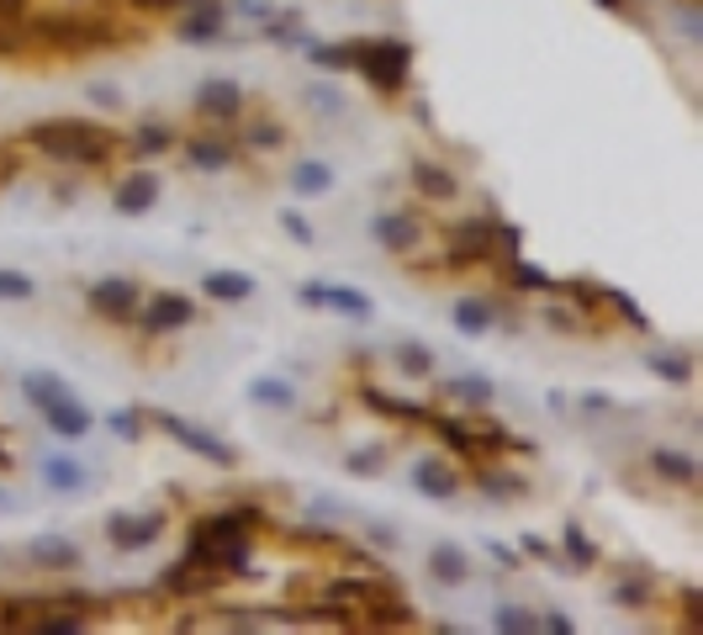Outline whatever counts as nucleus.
Returning <instances> with one entry per match:
<instances>
[{
    "mask_svg": "<svg viewBox=\"0 0 703 635\" xmlns=\"http://www.w3.org/2000/svg\"><path fill=\"white\" fill-rule=\"evenodd\" d=\"M249 524H254V509L196 519L186 562H191L196 572H243V566H249Z\"/></svg>",
    "mask_w": 703,
    "mask_h": 635,
    "instance_id": "obj_1",
    "label": "nucleus"
},
{
    "mask_svg": "<svg viewBox=\"0 0 703 635\" xmlns=\"http://www.w3.org/2000/svg\"><path fill=\"white\" fill-rule=\"evenodd\" d=\"M27 144L38 148V154H49V159H74V165H101L117 138L106 133V127L85 123V117H53V123H32L27 127Z\"/></svg>",
    "mask_w": 703,
    "mask_h": 635,
    "instance_id": "obj_2",
    "label": "nucleus"
},
{
    "mask_svg": "<svg viewBox=\"0 0 703 635\" xmlns=\"http://www.w3.org/2000/svg\"><path fill=\"white\" fill-rule=\"evenodd\" d=\"M355 70L365 74V85H376L381 96H397L408 85L412 70V49L397 43V38H370V43H355Z\"/></svg>",
    "mask_w": 703,
    "mask_h": 635,
    "instance_id": "obj_3",
    "label": "nucleus"
},
{
    "mask_svg": "<svg viewBox=\"0 0 703 635\" xmlns=\"http://www.w3.org/2000/svg\"><path fill=\"white\" fill-rule=\"evenodd\" d=\"M154 418H159V429H165L180 450H191V456L222 466V471H228V466H239V450H233L228 440H218L212 429H201V424H191V418H180V414H154Z\"/></svg>",
    "mask_w": 703,
    "mask_h": 635,
    "instance_id": "obj_4",
    "label": "nucleus"
},
{
    "mask_svg": "<svg viewBox=\"0 0 703 635\" xmlns=\"http://www.w3.org/2000/svg\"><path fill=\"white\" fill-rule=\"evenodd\" d=\"M302 308H328V313H344V318H370L376 313V302L355 287H339V281H307L302 287Z\"/></svg>",
    "mask_w": 703,
    "mask_h": 635,
    "instance_id": "obj_5",
    "label": "nucleus"
},
{
    "mask_svg": "<svg viewBox=\"0 0 703 635\" xmlns=\"http://www.w3.org/2000/svg\"><path fill=\"white\" fill-rule=\"evenodd\" d=\"M85 302H91V313H96V318H112V323H122V318H133V308H138V281H127V275L91 281Z\"/></svg>",
    "mask_w": 703,
    "mask_h": 635,
    "instance_id": "obj_6",
    "label": "nucleus"
},
{
    "mask_svg": "<svg viewBox=\"0 0 703 635\" xmlns=\"http://www.w3.org/2000/svg\"><path fill=\"white\" fill-rule=\"evenodd\" d=\"M196 323V302L180 292H154L144 302V329L148 334H175V329H191Z\"/></svg>",
    "mask_w": 703,
    "mask_h": 635,
    "instance_id": "obj_7",
    "label": "nucleus"
},
{
    "mask_svg": "<svg viewBox=\"0 0 703 635\" xmlns=\"http://www.w3.org/2000/svg\"><path fill=\"white\" fill-rule=\"evenodd\" d=\"M159 530H165V513H112L106 519V535L117 551H144L159 540Z\"/></svg>",
    "mask_w": 703,
    "mask_h": 635,
    "instance_id": "obj_8",
    "label": "nucleus"
},
{
    "mask_svg": "<svg viewBox=\"0 0 703 635\" xmlns=\"http://www.w3.org/2000/svg\"><path fill=\"white\" fill-rule=\"evenodd\" d=\"M117 212L122 218H144V212H154V201H159V175L154 170H138V175H127L117 186Z\"/></svg>",
    "mask_w": 703,
    "mask_h": 635,
    "instance_id": "obj_9",
    "label": "nucleus"
},
{
    "mask_svg": "<svg viewBox=\"0 0 703 635\" xmlns=\"http://www.w3.org/2000/svg\"><path fill=\"white\" fill-rule=\"evenodd\" d=\"M196 112L228 123V117H239L243 112V91L233 85V80H201V85H196Z\"/></svg>",
    "mask_w": 703,
    "mask_h": 635,
    "instance_id": "obj_10",
    "label": "nucleus"
},
{
    "mask_svg": "<svg viewBox=\"0 0 703 635\" xmlns=\"http://www.w3.org/2000/svg\"><path fill=\"white\" fill-rule=\"evenodd\" d=\"M27 562L43 572H70V566H80V545L70 535H38L27 540Z\"/></svg>",
    "mask_w": 703,
    "mask_h": 635,
    "instance_id": "obj_11",
    "label": "nucleus"
},
{
    "mask_svg": "<svg viewBox=\"0 0 703 635\" xmlns=\"http://www.w3.org/2000/svg\"><path fill=\"white\" fill-rule=\"evenodd\" d=\"M43 418H49V429L59 435V440H85V435H91V424H96V418H91V408H85L74 392L64 397V403H53Z\"/></svg>",
    "mask_w": 703,
    "mask_h": 635,
    "instance_id": "obj_12",
    "label": "nucleus"
},
{
    "mask_svg": "<svg viewBox=\"0 0 703 635\" xmlns=\"http://www.w3.org/2000/svg\"><path fill=\"white\" fill-rule=\"evenodd\" d=\"M412 488L423 492V498H450V492L461 488V477L450 471V461H439V456H418L412 461Z\"/></svg>",
    "mask_w": 703,
    "mask_h": 635,
    "instance_id": "obj_13",
    "label": "nucleus"
},
{
    "mask_svg": "<svg viewBox=\"0 0 703 635\" xmlns=\"http://www.w3.org/2000/svg\"><path fill=\"white\" fill-rule=\"evenodd\" d=\"M43 482H49L53 492H64V498H80V492L91 488V471L80 461H70V456H49V461H43Z\"/></svg>",
    "mask_w": 703,
    "mask_h": 635,
    "instance_id": "obj_14",
    "label": "nucleus"
},
{
    "mask_svg": "<svg viewBox=\"0 0 703 635\" xmlns=\"http://www.w3.org/2000/svg\"><path fill=\"white\" fill-rule=\"evenodd\" d=\"M201 292L212 296V302H249L254 296V275H243V270H207L201 275Z\"/></svg>",
    "mask_w": 703,
    "mask_h": 635,
    "instance_id": "obj_15",
    "label": "nucleus"
},
{
    "mask_svg": "<svg viewBox=\"0 0 703 635\" xmlns=\"http://www.w3.org/2000/svg\"><path fill=\"white\" fill-rule=\"evenodd\" d=\"M180 38H186V43H218L222 38V6L218 0H196V11L180 22Z\"/></svg>",
    "mask_w": 703,
    "mask_h": 635,
    "instance_id": "obj_16",
    "label": "nucleus"
},
{
    "mask_svg": "<svg viewBox=\"0 0 703 635\" xmlns=\"http://www.w3.org/2000/svg\"><path fill=\"white\" fill-rule=\"evenodd\" d=\"M429 577H434V583L461 587L465 577H471V566H465V551H461V545H450V540H439L434 551H429Z\"/></svg>",
    "mask_w": 703,
    "mask_h": 635,
    "instance_id": "obj_17",
    "label": "nucleus"
},
{
    "mask_svg": "<svg viewBox=\"0 0 703 635\" xmlns=\"http://www.w3.org/2000/svg\"><path fill=\"white\" fill-rule=\"evenodd\" d=\"M249 403H260V408H270V414H292L296 387L292 382H281V376H254V382H249Z\"/></svg>",
    "mask_w": 703,
    "mask_h": 635,
    "instance_id": "obj_18",
    "label": "nucleus"
},
{
    "mask_svg": "<svg viewBox=\"0 0 703 635\" xmlns=\"http://www.w3.org/2000/svg\"><path fill=\"white\" fill-rule=\"evenodd\" d=\"M22 392H27V403H32L38 414H49L53 403H64V397H70V387H64L53 371H27V376H22Z\"/></svg>",
    "mask_w": 703,
    "mask_h": 635,
    "instance_id": "obj_19",
    "label": "nucleus"
},
{
    "mask_svg": "<svg viewBox=\"0 0 703 635\" xmlns=\"http://www.w3.org/2000/svg\"><path fill=\"white\" fill-rule=\"evenodd\" d=\"M43 38L59 49H91L106 32H101V22H43Z\"/></svg>",
    "mask_w": 703,
    "mask_h": 635,
    "instance_id": "obj_20",
    "label": "nucleus"
},
{
    "mask_svg": "<svg viewBox=\"0 0 703 635\" xmlns=\"http://www.w3.org/2000/svg\"><path fill=\"white\" fill-rule=\"evenodd\" d=\"M408 170H412V186L429 196V201H450V196H455V175L450 170H439V165H429V159H412Z\"/></svg>",
    "mask_w": 703,
    "mask_h": 635,
    "instance_id": "obj_21",
    "label": "nucleus"
},
{
    "mask_svg": "<svg viewBox=\"0 0 703 635\" xmlns=\"http://www.w3.org/2000/svg\"><path fill=\"white\" fill-rule=\"evenodd\" d=\"M376 239L387 249H412L418 244V222H412L408 212H381V218H376Z\"/></svg>",
    "mask_w": 703,
    "mask_h": 635,
    "instance_id": "obj_22",
    "label": "nucleus"
},
{
    "mask_svg": "<svg viewBox=\"0 0 703 635\" xmlns=\"http://www.w3.org/2000/svg\"><path fill=\"white\" fill-rule=\"evenodd\" d=\"M492 318H497V313H492V302H486V296H461V302H455V329L471 334V340L492 329Z\"/></svg>",
    "mask_w": 703,
    "mask_h": 635,
    "instance_id": "obj_23",
    "label": "nucleus"
},
{
    "mask_svg": "<svg viewBox=\"0 0 703 635\" xmlns=\"http://www.w3.org/2000/svg\"><path fill=\"white\" fill-rule=\"evenodd\" d=\"M651 471L655 477H667V482H693L699 477V466H693V456H682V450H651Z\"/></svg>",
    "mask_w": 703,
    "mask_h": 635,
    "instance_id": "obj_24",
    "label": "nucleus"
},
{
    "mask_svg": "<svg viewBox=\"0 0 703 635\" xmlns=\"http://www.w3.org/2000/svg\"><path fill=\"white\" fill-rule=\"evenodd\" d=\"M292 186H296V196H323L328 186H334V170L317 165V159H302V165L292 170Z\"/></svg>",
    "mask_w": 703,
    "mask_h": 635,
    "instance_id": "obj_25",
    "label": "nucleus"
},
{
    "mask_svg": "<svg viewBox=\"0 0 703 635\" xmlns=\"http://www.w3.org/2000/svg\"><path fill=\"white\" fill-rule=\"evenodd\" d=\"M492 631H503V635H534V631H539V614H534V610H518V604H503V610L492 614Z\"/></svg>",
    "mask_w": 703,
    "mask_h": 635,
    "instance_id": "obj_26",
    "label": "nucleus"
},
{
    "mask_svg": "<svg viewBox=\"0 0 703 635\" xmlns=\"http://www.w3.org/2000/svg\"><path fill=\"white\" fill-rule=\"evenodd\" d=\"M313 64L317 70H328V74H339V70H355V43H313Z\"/></svg>",
    "mask_w": 703,
    "mask_h": 635,
    "instance_id": "obj_27",
    "label": "nucleus"
},
{
    "mask_svg": "<svg viewBox=\"0 0 703 635\" xmlns=\"http://www.w3.org/2000/svg\"><path fill=\"white\" fill-rule=\"evenodd\" d=\"M186 159H191L196 170H228V165H233V148H228V144H207V138H196V144L186 148Z\"/></svg>",
    "mask_w": 703,
    "mask_h": 635,
    "instance_id": "obj_28",
    "label": "nucleus"
},
{
    "mask_svg": "<svg viewBox=\"0 0 703 635\" xmlns=\"http://www.w3.org/2000/svg\"><path fill=\"white\" fill-rule=\"evenodd\" d=\"M397 366L412 371V376H429V371H434V350L418 344V340H402L397 344Z\"/></svg>",
    "mask_w": 703,
    "mask_h": 635,
    "instance_id": "obj_29",
    "label": "nucleus"
},
{
    "mask_svg": "<svg viewBox=\"0 0 703 635\" xmlns=\"http://www.w3.org/2000/svg\"><path fill=\"white\" fill-rule=\"evenodd\" d=\"M651 371L655 376H667V382H693V361H688V355H678V350H667V355H661V350H655L651 355Z\"/></svg>",
    "mask_w": 703,
    "mask_h": 635,
    "instance_id": "obj_30",
    "label": "nucleus"
},
{
    "mask_svg": "<svg viewBox=\"0 0 703 635\" xmlns=\"http://www.w3.org/2000/svg\"><path fill=\"white\" fill-rule=\"evenodd\" d=\"M444 397H465V403H492V382L486 376H450Z\"/></svg>",
    "mask_w": 703,
    "mask_h": 635,
    "instance_id": "obj_31",
    "label": "nucleus"
},
{
    "mask_svg": "<svg viewBox=\"0 0 703 635\" xmlns=\"http://www.w3.org/2000/svg\"><path fill=\"white\" fill-rule=\"evenodd\" d=\"M32 292H38V281H32L27 270H6V266H0V302H27Z\"/></svg>",
    "mask_w": 703,
    "mask_h": 635,
    "instance_id": "obj_32",
    "label": "nucleus"
},
{
    "mask_svg": "<svg viewBox=\"0 0 703 635\" xmlns=\"http://www.w3.org/2000/svg\"><path fill=\"white\" fill-rule=\"evenodd\" d=\"M27 631H32V635H74V631H85V620H80V614H64V610H59V614H49V620H27Z\"/></svg>",
    "mask_w": 703,
    "mask_h": 635,
    "instance_id": "obj_33",
    "label": "nucleus"
},
{
    "mask_svg": "<svg viewBox=\"0 0 703 635\" xmlns=\"http://www.w3.org/2000/svg\"><path fill=\"white\" fill-rule=\"evenodd\" d=\"M560 545H566V556H571L577 566H592V562H598V545H592V540H587L583 530H577V524H566V535H560Z\"/></svg>",
    "mask_w": 703,
    "mask_h": 635,
    "instance_id": "obj_34",
    "label": "nucleus"
},
{
    "mask_svg": "<svg viewBox=\"0 0 703 635\" xmlns=\"http://www.w3.org/2000/svg\"><path fill=\"white\" fill-rule=\"evenodd\" d=\"M513 287H518V292H550L556 281H550V270L529 266V260H518V266H513Z\"/></svg>",
    "mask_w": 703,
    "mask_h": 635,
    "instance_id": "obj_35",
    "label": "nucleus"
},
{
    "mask_svg": "<svg viewBox=\"0 0 703 635\" xmlns=\"http://www.w3.org/2000/svg\"><path fill=\"white\" fill-rule=\"evenodd\" d=\"M365 397H370L381 414H391V418H423V403H397V397H387V392H376V387L365 392Z\"/></svg>",
    "mask_w": 703,
    "mask_h": 635,
    "instance_id": "obj_36",
    "label": "nucleus"
},
{
    "mask_svg": "<svg viewBox=\"0 0 703 635\" xmlns=\"http://www.w3.org/2000/svg\"><path fill=\"white\" fill-rule=\"evenodd\" d=\"M175 138H170V127H138V138H133V148H138V154H165V148H170Z\"/></svg>",
    "mask_w": 703,
    "mask_h": 635,
    "instance_id": "obj_37",
    "label": "nucleus"
},
{
    "mask_svg": "<svg viewBox=\"0 0 703 635\" xmlns=\"http://www.w3.org/2000/svg\"><path fill=\"white\" fill-rule=\"evenodd\" d=\"M307 101H313L317 112H328V117H339V112H344V96L334 91V85H323V80H313V85H307Z\"/></svg>",
    "mask_w": 703,
    "mask_h": 635,
    "instance_id": "obj_38",
    "label": "nucleus"
},
{
    "mask_svg": "<svg viewBox=\"0 0 703 635\" xmlns=\"http://www.w3.org/2000/svg\"><path fill=\"white\" fill-rule=\"evenodd\" d=\"M281 228H286V233H292L296 244H313L317 233H313V222L302 218V212H296V207H281Z\"/></svg>",
    "mask_w": 703,
    "mask_h": 635,
    "instance_id": "obj_39",
    "label": "nucleus"
},
{
    "mask_svg": "<svg viewBox=\"0 0 703 635\" xmlns=\"http://www.w3.org/2000/svg\"><path fill=\"white\" fill-rule=\"evenodd\" d=\"M349 471H355V477H376V471H381V466H387V456H381V450H365V456H349Z\"/></svg>",
    "mask_w": 703,
    "mask_h": 635,
    "instance_id": "obj_40",
    "label": "nucleus"
},
{
    "mask_svg": "<svg viewBox=\"0 0 703 635\" xmlns=\"http://www.w3.org/2000/svg\"><path fill=\"white\" fill-rule=\"evenodd\" d=\"M112 435H117V440H138V408H122V414H112Z\"/></svg>",
    "mask_w": 703,
    "mask_h": 635,
    "instance_id": "obj_41",
    "label": "nucleus"
},
{
    "mask_svg": "<svg viewBox=\"0 0 703 635\" xmlns=\"http://www.w3.org/2000/svg\"><path fill=\"white\" fill-rule=\"evenodd\" d=\"M539 631H550V635H571V631H577V625H571V614L550 610V614H539Z\"/></svg>",
    "mask_w": 703,
    "mask_h": 635,
    "instance_id": "obj_42",
    "label": "nucleus"
},
{
    "mask_svg": "<svg viewBox=\"0 0 703 635\" xmlns=\"http://www.w3.org/2000/svg\"><path fill=\"white\" fill-rule=\"evenodd\" d=\"M613 308H619V313L630 318V329H651V323H646V313H640V308H634V302H630L625 292H613Z\"/></svg>",
    "mask_w": 703,
    "mask_h": 635,
    "instance_id": "obj_43",
    "label": "nucleus"
},
{
    "mask_svg": "<svg viewBox=\"0 0 703 635\" xmlns=\"http://www.w3.org/2000/svg\"><path fill=\"white\" fill-rule=\"evenodd\" d=\"M608 408H613V397H604V392H587L583 397V414H592V418L608 414Z\"/></svg>",
    "mask_w": 703,
    "mask_h": 635,
    "instance_id": "obj_44",
    "label": "nucleus"
},
{
    "mask_svg": "<svg viewBox=\"0 0 703 635\" xmlns=\"http://www.w3.org/2000/svg\"><path fill=\"white\" fill-rule=\"evenodd\" d=\"M91 101H101V106H117L122 91H117V85H96V91H91Z\"/></svg>",
    "mask_w": 703,
    "mask_h": 635,
    "instance_id": "obj_45",
    "label": "nucleus"
},
{
    "mask_svg": "<svg viewBox=\"0 0 703 635\" xmlns=\"http://www.w3.org/2000/svg\"><path fill=\"white\" fill-rule=\"evenodd\" d=\"M27 11V0H0V22H17Z\"/></svg>",
    "mask_w": 703,
    "mask_h": 635,
    "instance_id": "obj_46",
    "label": "nucleus"
},
{
    "mask_svg": "<svg viewBox=\"0 0 703 635\" xmlns=\"http://www.w3.org/2000/svg\"><path fill=\"white\" fill-rule=\"evenodd\" d=\"M249 144H281V127H254Z\"/></svg>",
    "mask_w": 703,
    "mask_h": 635,
    "instance_id": "obj_47",
    "label": "nucleus"
},
{
    "mask_svg": "<svg viewBox=\"0 0 703 635\" xmlns=\"http://www.w3.org/2000/svg\"><path fill=\"white\" fill-rule=\"evenodd\" d=\"M138 6H154V11H165V6H180V0H138Z\"/></svg>",
    "mask_w": 703,
    "mask_h": 635,
    "instance_id": "obj_48",
    "label": "nucleus"
},
{
    "mask_svg": "<svg viewBox=\"0 0 703 635\" xmlns=\"http://www.w3.org/2000/svg\"><path fill=\"white\" fill-rule=\"evenodd\" d=\"M598 6H604V11H619V6H625V0H598Z\"/></svg>",
    "mask_w": 703,
    "mask_h": 635,
    "instance_id": "obj_49",
    "label": "nucleus"
}]
</instances>
